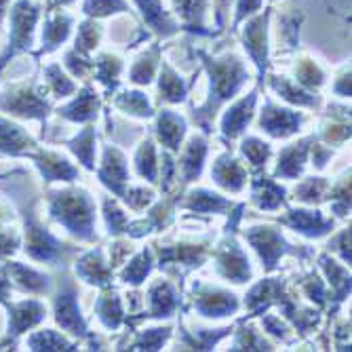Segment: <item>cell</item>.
Here are the masks:
<instances>
[{
  "mask_svg": "<svg viewBox=\"0 0 352 352\" xmlns=\"http://www.w3.org/2000/svg\"><path fill=\"white\" fill-rule=\"evenodd\" d=\"M5 270L9 272V278H13L25 292L45 294L49 289V276L32 270V268H28V266H23L19 262H9Z\"/></svg>",
  "mask_w": 352,
  "mask_h": 352,
  "instance_id": "cell-22",
  "label": "cell"
},
{
  "mask_svg": "<svg viewBox=\"0 0 352 352\" xmlns=\"http://www.w3.org/2000/svg\"><path fill=\"white\" fill-rule=\"evenodd\" d=\"M173 171H175V161L169 152L163 154V190H169V186L173 184Z\"/></svg>",
  "mask_w": 352,
  "mask_h": 352,
  "instance_id": "cell-50",
  "label": "cell"
},
{
  "mask_svg": "<svg viewBox=\"0 0 352 352\" xmlns=\"http://www.w3.org/2000/svg\"><path fill=\"white\" fill-rule=\"evenodd\" d=\"M184 133H186V120L171 110H163L161 116H158V122H156L158 142H161L163 146H167L169 150H177Z\"/></svg>",
  "mask_w": 352,
  "mask_h": 352,
  "instance_id": "cell-19",
  "label": "cell"
},
{
  "mask_svg": "<svg viewBox=\"0 0 352 352\" xmlns=\"http://www.w3.org/2000/svg\"><path fill=\"white\" fill-rule=\"evenodd\" d=\"M336 93L342 98H350V74H342L340 82L336 85Z\"/></svg>",
  "mask_w": 352,
  "mask_h": 352,
  "instance_id": "cell-52",
  "label": "cell"
},
{
  "mask_svg": "<svg viewBox=\"0 0 352 352\" xmlns=\"http://www.w3.org/2000/svg\"><path fill=\"white\" fill-rule=\"evenodd\" d=\"M76 274L91 285H108L112 278V268L104 260V251L95 249L76 262Z\"/></svg>",
  "mask_w": 352,
  "mask_h": 352,
  "instance_id": "cell-13",
  "label": "cell"
},
{
  "mask_svg": "<svg viewBox=\"0 0 352 352\" xmlns=\"http://www.w3.org/2000/svg\"><path fill=\"white\" fill-rule=\"evenodd\" d=\"M245 236L253 245V249L260 253L262 262L266 264V270H272L285 253L294 251L285 243L283 234L270 226H253L245 232Z\"/></svg>",
  "mask_w": 352,
  "mask_h": 352,
  "instance_id": "cell-4",
  "label": "cell"
},
{
  "mask_svg": "<svg viewBox=\"0 0 352 352\" xmlns=\"http://www.w3.org/2000/svg\"><path fill=\"white\" fill-rule=\"evenodd\" d=\"M116 108H120L122 112L126 114H133V116H142V118H148L152 116V108H150V102L144 93L140 91H126L122 95L114 100Z\"/></svg>",
  "mask_w": 352,
  "mask_h": 352,
  "instance_id": "cell-29",
  "label": "cell"
},
{
  "mask_svg": "<svg viewBox=\"0 0 352 352\" xmlns=\"http://www.w3.org/2000/svg\"><path fill=\"white\" fill-rule=\"evenodd\" d=\"M255 7H260V0H241V5H239V19L245 13H251V9H255Z\"/></svg>",
  "mask_w": 352,
  "mask_h": 352,
  "instance_id": "cell-53",
  "label": "cell"
},
{
  "mask_svg": "<svg viewBox=\"0 0 352 352\" xmlns=\"http://www.w3.org/2000/svg\"><path fill=\"white\" fill-rule=\"evenodd\" d=\"M327 179L323 177H308L296 188V199L302 203H321L325 199V190H327Z\"/></svg>",
  "mask_w": 352,
  "mask_h": 352,
  "instance_id": "cell-34",
  "label": "cell"
},
{
  "mask_svg": "<svg viewBox=\"0 0 352 352\" xmlns=\"http://www.w3.org/2000/svg\"><path fill=\"white\" fill-rule=\"evenodd\" d=\"M47 108H49L47 102L28 85L0 98V110H7L11 114H19L28 118H43L47 114Z\"/></svg>",
  "mask_w": 352,
  "mask_h": 352,
  "instance_id": "cell-7",
  "label": "cell"
},
{
  "mask_svg": "<svg viewBox=\"0 0 352 352\" xmlns=\"http://www.w3.org/2000/svg\"><path fill=\"white\" fill-rule=\"evenodd\" d=\"M321 264H323V268H325V272L333 285V289L338 292V300H344V296L350 292V274L346 272V268H342L333 260H329L327 255L321 258Z\"/></svg>",
  "mask_w": 352,
  "mask_h": 352,
  "instance_id": "cell-35",
  "label": "cell"
},
{
  "mask_svg": "<svg viewBox=\"0 0 352 352\" xmlns=\"http://www.w3.org/2000/svg\"><path fill=\"white\" fill-rule=\"evenodd\" d=\"M207 66H209V74H211V95H209L207 104L195 114V118L205 126H209L217 108L226 100L234 98V93L249 78L247 70L243 68V63L236 57H226V59H217V61L207 59Z\"/></svg>",
  "mask_w": 352,
  "mask_h": 352,
  "instance_id": "cell-2",
  "label": "cell"
},
{
  "mask_svg": "<svg viewBox=\"0 0 352 352\" xmlns=\"http://www.w3.org/2000/svg\"><path fill=\"white\" fill-rule=\"evenodd\" d=\"M197 298H195V306L203 316L209 318H219L226 314H234L239 310V300L234 294L217 289V287H203V285H195Z\"/></svg>",
  "mask_w": 352,
  "mask_h": 352,
  "instance_id": "cell-6",
  "label": "cell"
},
{
  "mask_svg": "<svg viewBox=\"0 0 352 352\" xmlns=\"http://www.w3.org/2000/svg\"><path fill=\"white\" fill-rule=\"evenodd\" d=\"M19 245V239L13 230H3L0 232V258H5V255L13 253Z\"/></svg>",
  "mask_w": 352,
  "mask_h": 352,
  "instance_id": "cell-47",
  "label": "cell"
},
{
  "mask_svg": "<svg viewBox=\"0 0 352 352\" xmlns=\"http://www.w3.org/2000/svg\"><path fill=\"white\" fill-rule=\"evenodd\" d=\"M100 110V98L93 89H85L76 100H72L68 106L59 108V116L68 118L72 122H87L98 116Z\"/></svg>",
  "mask_w": 352,
  "mask_h": 352,
  "instance_id": "cell-18",
  "label": "cell"
},
{
  "mask_svg": "<svg viewBox=\"0 0 352 352\" xmlns=\"http://www.w3.org/2000/svg\"><path fill=\"white\" fill-rule=\"evenodd\" d=\"M34 140H32L21 126L0 118V152L5 154H21L28 148H34Z\"/></svg>",
  "mask_w": 352,
  "mask_h": 352,
  "instance_id": "cell-20",
  "label": "cell"
},
{
  "mask_svg": "<svg viewBox=\"0 0 352 352\" xmlns=\"http://www.w3.org/2000/svg\"><path fill=\"white\" fill-rule=\"evenodd\" d=\"M11 312V321H9V338H17L23 331H28L30 327L38 325L47 310L38 300H23L15 306H9Z\"/></svg>",
  "mask_w": 352,
  "mask_h": 352,
  "instance_id": "cell-11",
  "label": "cell"
},
{
  "mask_svg": "<svg viewBox=\"0 0 352 352\" xmlns=\"http://www.w3.org/2000/svg\"><path fill=\"white\" fill-rule=\"evenodd\" d=\"M186 209L190 211H197V213H219V211H226L232 207V203H228L223 197L215 195V192H209L205 188L199 190H192L188 195V201L184 203Z\"/></svg>",
  "mask_w": 352,
  "mask_h": 352,
  "instance_id": "cell-25",
  "label": "cell"
},
{
  "mask_svg": "<svg viewBox=\"0 0 352 352\" xmlns=\"http://www.w3.org/2000/svg\"><path fill=\"white\" fill-rule=\"evenodd\" d=\"M205 156H207V142L203 135H195V138H190L184 154H182V177L184 182H192V179H197L203 171V165H205Z\"/></svg>",
  "mask_w": 352,
  "mask_h": 352,
  "instance_id": "cell-16",
  "label": "cell"
},
{
  "mask_svg": "<svg viewBox=\"0 0 352 352\" xmlns=\"http://www.w3.org/2000/svg\"><path fill=\"white\" fill-rule=\"evenodd\" d=\"M179 300L169 283L158 280L150 287V316H171Z\"/></svg>",
  "mask_w": 352,
  "mask_h": 352,
  "instance_id": "cell-23",
  "label": "cell"
},
{
  "mask_svg": "<svg viewBox=\"0 0 352 352\" xmlns=\"http://www.w3.org/2000/svg\"><path fill=\"white\" fill-rule=\"evenodd\" d=\"M70 148L72 152L80 158V163L87 167V169H93L95 167V129L93 126H87V129L70 142Z\"/></svg>",
  "mask_w": 352,
  "mask_h": 352,
  "instance_id": "cell-31",
  "label": "cell"
},
{
  "mask_svg": "<svg viewBox=\"0 0 352 352\" xmlns=\"http://www.w3.org/2000/svg\"><path fill=\"white\" fill-rule=\"evenodd\" d=\"M302 124V114L276 106L274 102H266L262 116H260V126L272 138H289L294 135Z\"/></svg>",
  "mask_w": 352,
  "mask_h": 352,
  "instance_id": "cell-8",
  "label": "cell"
},
{
  "mask_svg": "<svg viewBox=\"0 0 352 352\" xmlns=\"http://www.w3.org/2000/svg\"><path fill=\"white\" fill-rule=\"evenodd\" d=\"M314 140H304L298 142L289 148H285L278 156V165H276V177H287V179H296L304 171V163L308 156V148Z\"/></svg>",
  "mask_w": 352,
  "mask_h": 352,
  "instance_id": "cell-15",
  "label": "cell"
},
{
  "mask_svg": "<svg viewBox=\"0 0 352 352\" xmlns=\"http://www.w3.org/2000/svg\"><path fill=\"white\" fill-rule=\"evenodd\" d=\"M243 154L247 156V161L253 165V167H262L266 165L268 156H270V144L258 140V138H247L243 140V146H241Z\"/></svg>",
  "mask_w": 352,
  "mask_h": 352,
  "instance_id": "cell-36",
  "label": "cell"
},
{
  "mask_svg": "<svg viewBox=\"0 0 352 352\" xmlns=\"http://www.w3.org/2000/svg\"><path fill=\"white\" fill-rule=\"evenodd\" d=\"M171 336V327H156V329H146L138 342L133 344V350H158L165 340Z\"/></svg>",
  "mask_w": 352,
  "mask_h": 352,
  "instance_id": "cell-37",
  "label": "cell"
},
{
  "mask_svg": "<svg viewBox=\"0 0 352 352\" xmlns=\"http://www.w3.org/2000/svg\"><path fill=\"white\" fill-rule=\"evenodd\" d=\"M186 82L182 80L179 74L173 72V68H169L167 63L163 66V74H161V82H158V100L167 102V104H179L186 100Z\"/></svg>",
  "mask_w": 352,
  "mask_h": 352,
  "instance_id": "cell-26",
  "label": "cell"
},
{
  "mask_svg": "<svg viewBox=\"0 0 352 352\" xmlns=\"http://www.w3.org/2000/svg\"><path fill=\"white\" fill-rule=\"evenodd\" d=\"M270 85H272V89L280 95V98L287 100L289 104H296V106H310V108H314V106L318 104V100L314 98V95L306 93L304 89H300L298 85L289 82L287 78L274 76Z\"/></svg>",
  "mask_w": 352,
  "mask_h": 352,
  "instance_id": "cell-27",
  "label": "cell"
},
{
  "mask_svg": "<svg viewBox=\"0 0 352 352\" xmlns=\"http://www.w3.org/2000/svg\"><path fill=\"white\" fill-rule=\"evenodd\" d=\"M55 321L59 327H63L66 331L78 336V338H87V323L80 314L78 308V298H76V287L63 278V285L59 287V294L55 298Z\"/></svg>",
  "mask_w": 352,
  "mask_h": 352,
  "instance_id": "cell-3",
  "label": "cell"
},
{
  "mask_svg": "<svg viewBox=\"0 0 352 352\" xmlns=\"http://www.w3.org/2000/svg\"><path fill=\"white\" fill-rule=\"evenodd\" d=\"M34 161L49 182H72L76 177V169L70 165L68 158H63L55 152H41L34 156Z\"/></svg>",
  "mask_w": 352,
  "mask_h": 352,
  "instance_id": "cell-17",
  "label": "cell"
},
{
  "mask_svg": "<svg viewBox=\"0 0 352 352\" xmlns=\"http://www.w3.org/2000/svg\"><path fill=\"white\" fill-rule=\"evenodd\" d=\"M135 165H138V173L142 177H146L148 182H156V173H158V165H156V150L152 140H146L135 156Z\"/></svg>",
  "mask_w": 352,
  "mask_h": 352,
  "instance_id": "cell-33",
  "label": "cell"
},
{
  "mask_svg": "<svg viewBox=\"0 0 352 352\" xmlns=\"http://www.w3.org/2000/svg\"><path fill=\"white\" fill-rule=\"evenodd\" d=\"M283 223L292 226L296 232L304 234V236H323L333 228V221L325 219L321 211H310V209H294L287 213L283 219Z\"/></svg>",
  "mask_w": 352,
  "mask_h": 352,
  "instance_id": "cell-9",
  "label": "cell"
},
{
  "mask_svg": "<svg viewBox=\"0 0 352 352\" xmlns=\"http://www.w3.org/2000/svg\"><path fill=\"white\" fill-rule=\"evenodd\" d=\"M211 177L215 179L217 186H221L223 190H232V192H239L245 188L247 184V169L241 165V161L232 158L230 152L221 154L215 165H213V171H211Z\"/></svg>",
  "mask_w": 352,
  "mask_h": 352,
  "instance_id": "cell-10",
  "label": "cell"
},
{
  "mask_svg": "<svg viewBox=\"0 0 352 352\" xmlns=\"http://www.w3.org/2000/svg\"><path fill=\"white\" fill-rule=\"evenodd\" d=\"M120 74V61L116 57H110V55H104L100 61H98V80L104 82L108 89H112L116 85V78Z\"/></svg>",
  "mask_w": 352,
  "mask_h": 352,
  "instance_id": "cell-39",
  "label": "cell"
},
{
  "mask_svg": "<svg viewBox=\"0 0 352 352\" xmlns=\"http://www.w3.org/2000/svg\"><path fill=\"white\" fill-rule=\"evenodd\" d=\"M253 203L264 211H274L285 203V188L268 177H258L253 182Z\"/></svg>",
  "mask_w": 352,
  "mask_h": 352,
  "instance_id": "cell-21",
  "label": "cell"
},
{
  "mask_svg": "<svg viewBox=\"0 0 352 352\" xmlns=\"http://www.w3.org/2000/svg\"><path fill=\"white\" fill-rule=\"evenodd\" d=\"M245 49L251 53L255 63H258L260 72H264V66H266V19L264 17L255 19L245 30Z\"/></svg>",
  "mask_w": 352,
  "mask_h": 352,
  "instance_id": "cell-24",
  "label": "cell"
},
{
  "mask_svg": "<svg viewBox=\"0 0 352 352\" xmlns=\"http://www.w3.org/2000/svg\"><path fill=\"white\" fill-rule=\"evenodd\" d=\"M47 80H49V87L53 89V93L57 95V98H66V95L74 93V82L66 76L61 74V68L59 66H51L47 70Z\"/></svg>",
  "mask_w": 352,
  "mask_h": 352,
  "instance_id": "cell-40",
  "label": "cell"
},
{
  "mask_svg": "<svg viewBox=\"0 0 352 352\" xmlns=\"http://www.w3.org/2000/svg\"><path fill=\"white\" fill-rule=\"evenodd\" d=\"M152 199H154V192H152V190H146V188H133V190H129V192H124V201H126V205H129L131 209H135V211H140V209H144L146 205H150Z\"/></svg>",
  "mask_w": 352,
  "mask_h": 352,
  "instance_id": "cell-45",
  "label": "cell"
},
{
  "mask_svg": "<svg viewBox=\"0 0 352 352\" xmlns=\"http://www.w3.org/2000/svg\"><path fill=\"white\" fill-rule=\"evenodd\" d=\"M264 327H266V331L268 333H272V336H276V338H280V340H287V331H289V329H287L283 323H280V318L278 316H266L264 318Z\"/></svg>",
  "mask_w": 352,
  "mask_h": 352,
  "instance_id": "cell-48",
  "label": "cell"
},
{
  "mask_svg": "<svg viewBox=\"0 0 352 352\" xmlns=\"http://www.w3.org/2000/svg\"><path fill=\"white\" fill-rule=\"evenodd\" d=\"M30 350H74V344L61 338L59 333L47 329V331H36L28 338Z\"/></svg>",
  "mask_w": 352,
  "mask_h": 352,
  "instance_id": "cell-30",
  "label": "cell"
},
{
  "mask_svg": "<svg viewBox=\"0 0 352 352\" xmlns=\"http://www.w3.org/2000/svg\"><path fill=\"white\" fill-rule=\"evenodd\" d=\"M51 217L82 241L95 239V205L82 190H59L49 197Z\"/></svg>",
  "mask_w": 352,
  "mask_h": 352,
  "instance_id": "cell-1",
  "label": "cell"
},
{
  "mask_svg": "<svg viewBox=\"0 0 352 352\" xmlns=\"http://www.w3.org/2000/svg\"><path fill=\"white\" fill-rule=\"evenodd\" d=\"M104 213H106V221H108L110 234H120V232H124V228H126V215H124L122 209L116 207L114 201H110V199L104 201Z\"/></svg>",
  "mask_w": 352,
  "mask_h": 352,
  "instance_id": "cell-42",
  "label": "cell"
},
{
  "mask_svg": "<svg viewBox=\"0 0 352 352\" xmlns=\"http://www.w3.org/2000/svg\"><path fill=\"white\" fill-rule=\"evenodd\" d=\"M95 310H98V316L100 321L108 327V329H116L120 323H122V306H120V300L114 292H108L104 294L100 300H98V306H95Z\"/></svg>",
  "mask_w": 352,
  "mask_h": 352,
  "instance_id": "cell-28",
  "label": "cell"
},
{
  "mask_svg": "<svg viewBox=\"0 0 352 352\" xmlns=\"http://www.w3.org/2000/svg\"><path fill=\"white\" fill-rule=\"evenodd\" d=\"M217 272L232 283H247L251 278V266L245 251L234 239H226L219 245V251L215 255Z\"/></svg>",
  "mask_w": 352,
  "mask_h": 352,
  "instance_id": "cell-5",
  "label": "cell"
},
{
  "mask_svg": "<svg viewBox=\"0 0 352 352\" xmlns=\"http://www.w3.org/2000/svg\"><path fill=\"white\" fill-rule=\"evenodd\" d=\"M253 106H255V93H249L243 100H239L226 114H223V120H221L223 135L230 138V140L239 138L245 131V126L251 122Z\"/></svg>",
  "mask_w": 352,
  "mask_h": 352,
  "instance_id": "cell-14",
  "label": "cell"
},
{
  "mask_svg": "<svg viewBox=\"0 0 352 352\" xmlns=\"http://www.w3.org/2000/svg\"><path fill=\"white\" fill-rule=\"evenodd\" d=\"M232 350H272V346L258 336V331L255 329H243L234 342V348Z\"/></svg>",
  "mask_w": 352,
  "mask_h": 352,
  "instance_id": "cell-41",
  "label": "cell"
},
{
  "mask_svg": "<svg viewBox=\"0 0 352 352\" xmlns=\"http://www.w3.org/2000/svg\"><path fill=\"white\" fill-rule=\"evenodd\" d=\"M100 179L102 184L112 190L114 195L122 197L124 195V184H126V161L120 150L108 146L104 154V165L100 169Z\"/></svg>",
  "mask_w": 352,
  "mask_h": 352,
  "instance_id": "cell-12",
  "label": "cell"
},
{
  "mask_svg": "<svg viewBox=\"0 0 352 352\" xmlns=\"http://www.w3.org/2000/svg\"><path fill=\"white\" fill-rule=\"evenodd\" d=\"M154 70H156V51H152L148 57H144L133 68L131 80L138 82V85H148L152 80V76H154Z\"/></svg>",
  "mask_w": 352,
  "mask_h": 352,
  "instance_id": "cell-44",
  "label": "cell"
},
{
  "mask_svg": "<svg viewBox=\"0 0 352 352\" xmlns=\"http://www.w3.org/2000/svg\"><path fill=\"white\" fill-rule=\"evenodd\" d=\"M150 270H152V255H150V251H142L131 260V264L120 272V278L124 283L140 285L150 274Z\"/></svg>",
  "mask_w": 352,
  "mask_h": 352,
  "instance_id": "cell-32",
  "label": "cell"
},
{
  "mask_svg": "<svg viewBox=\"0 0 352 352\" xmlns=\"http://www.w3.org/2000/svg\"><path fill=\"white\" fill-rule=\"evenodd\" d=\"M114 9H124L122 0H89L87 3V11L95 15H106Z\"/></svg>",
  "mask_w": 352,
  "mask_h": 352,
  "instance_id": "cell-46",
  "label": "cell"
},
{
  "mask_svg": "<svg viewBox=\"0 0 352 352\" xmlns=\"http://www.w3.org/2000/svg\"><path fill=\"white\" fill-rule=\"evenodd\" d=\"M296 76L308 89H318V87L323 85V80H325L323 72L316 68V63L314 61H308V59H304L300 66L296 68Z\"/></svg>",
  "mask_w": 352,
  "mask_h": 352,
  "instance_id": "cell-38",
  "label": "cell"
},
{
  "mask_svg": "<svg viewBox=\"0 0 352 352\" xmlns=\"http://www.w3.org/2000/svg\"><path fill=\"white\" fill-rule=\"evenodd\" d=\"M70 25V19L68 17H57L55 21L49 23V28L45 30V41H47V49H53L57 47L63 38L68 36V28Z\"/></svg>",
  "mask_w": 352,
  "mask_h": 352,
  "instance_id": "cell-43",
  "label": "cell"
},
{
  "mask_svg": "<svg viewBox=\"0 0 352 352\" xmlns=\"http://www.w3.org/2000/svg\"><path fill=\"white\" fill-rule=\"evenodd\" d=\"M9 289H11V278L0 272V304L3 306H9Z\"/></svg>",
  "mask_w": 352,
  "mask_h": 352,
  "instance_id": "cell-51",
  "label": "cell"
},
{
  "mask_svg": "<svg viewBox=\"0 0 352 352\" xmlns=\"http://www.w3.org/2000/svg\"><path fill=\"white\" fill-rule=\"evenodd\" d=\"M333 249L342 255V260L350 264V230L340 232V236L333 241Z\"/></svg>",
  "mask_w": 352,
  "mask_h": 352,
  "instance_id": "cell-49",
  "label": "cell"
}]
</instances>
